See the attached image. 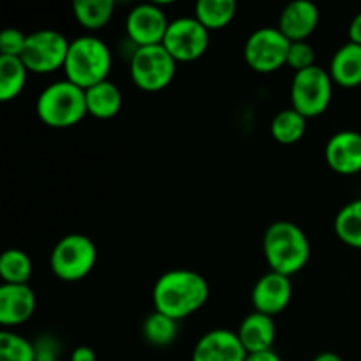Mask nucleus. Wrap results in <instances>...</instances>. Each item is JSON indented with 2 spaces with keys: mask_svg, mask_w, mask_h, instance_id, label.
Segmentation results:
<instances>
[{
  "mask_svg": "<svg viewBox=\"0 0 361 361\" xmlns=\"http://www.w3.org/2000/svg\"><path fill=\"white\" fill-rule=\"evenodd\" d=\"M28 69L20 56L0 55V101L16 99L27 83Z\"/></svg>",
  "mask_w": 361,
  "mask_h": 361,
  "instance_id": "obj_20",
  "label": "nucleus"
},
{
  "mask_svg": "<svg viewBox=\"0 0 361 361\" xmlns=\"http://www.w3.org/2000/svg\"><path fill=\"white\" fill-rule=\"evenodd\" d=\"M27 37L28 35H25L18 28H6L0 34V55L21 56L27 44Z\"/></svg>",
  "mask_w": 361,
  "mask_h": 361,
  "instance_id": "obj_29",
  "label": "nucleus"
},
{
  "mask_svg": "<svg viewBox=\"0 0 361 361\" xmlns=\"http://www.w3.org/2000/svg\"><path fill=\"white\" fill-rule=\"evenodd\" d=\"M335 233L345 245L361 249V197L338 212L335 217Z\"/></svg>",
  "mask_w": 361,
  "mask_h": 361,
  "instance_id": "obj_24",
  "label": "nucleus"
},
{
  "mask_svg": "<svg viewBox=\"0 0 361 361\" xmlns=\"http://www.w3.org/2000/svg\"><path fill=\"white\" fill-rule=\"evenodd\" d=\"M63 71L66 80L87 90L108 80L111 71V51L102 39L95 35H81L71 41Z\"/></svg>",
  "mask_w": 361,
  "mask_h": 361,
  "instance_id": "obj_3",
  "label": "nucleus"
},
{
  "mask_svg": "<svg viewBox=\"0 0 361 361\" xmlns=\"http://www.w3.org/2000/svg\"><path fill=\"white\" fill-rule=\"evenodd\" d=\"M69 46L71 42L63 34L51 28H42L28 34L20 59L27 66L28 73L49 74L66 66Z\"/></svg>",
  "mask_w": 361,
  "mask_h": 361,
  "instance_id": "obj_8",
  "label": "nucleus"
},
{
  "mask_svg": "<svg viewBox=\"0 0 361 361\" xmlns=\"http://www.w3.org/2000/svg\"><path fill=\"white\" fill-rule=\"evenodd\" d=\"M263 252L271 271L291 277L298 274L310 257V243L300 226L279 221L268 226L263 236Z\"/></svg>",
  "mask_w": 361,
  "mask_h": 361,
  "instance_id": "obj_2",
  "label": "nucleus"
},
{
  "mask_svg": "<svg viewBox=\"0 0 361 361\" xmlns=\"http://www.w3.org/2000/svg\"><path fill=\"white\" fill-rule=\"evenodd\" d=\"M32 270L30 257L23 250L9 249L0 257V277L4 284H28Z\"/></svg>",
  "mask_w": 361,
  "mask_h": 361,
  "instance_id": "obj_25",
  "label": "nucleus"
},
{
  "mask_svg": "<svg viewBox=\"0 0 361 361\" xmlns=\"http://www.w3.org/2000/svg\"><path fill=\"white\" fill-rule=\"evenodd\" d=\"M71 361H97V356H95V351L88 345H80L73 351L71 355Z\"/></svg>",
  "mask_w": 361,
  "mask_h": 361,
  "instance_id": "obj_31",
  "label": "nucleus"
},
{
  "mask_svg": "<svg viewBox=\"0 0 361 361\" xmlns=\"http://www.w3.org/2000/svg\"><path fill=\"white\" fill-rule=\"evenodd\" d=\"M349 41L361 46V13L356 14L349 25Z\"/></svg>",
  "mask_w": 361,
  "mask_h": 361,
  "instance_id": "obj_32",
  "label": "nucleus"
},
{
  "mask_svg": "<svg viewBox=\"0 0 361 361\" xmlns=\"http://www.w3.org/2000/svg\"><path fill=\"white\" fill-rule=\"evenodd\" d=\"M35 113L49 127L76 126L88 115L87 95L73 81H55L39 94Z\"/></svg>",
  "mask_w": 361,
  "mask_h": 361,
  "instance_id": "obj_4",
  "label": "nucleus"
},
{
  "mask_svg": "<svg viewBox=\"0 0 361 361\" xmlns=\"http://www.w3.org/2000/svg\"><path fill=\"white\" fill-rule=\"evenodd\" d=\"M291 41L279 30V27H261L249 35L245 42L247 63L257 73H274L288 63Z\"/></svg>",
  "mask_w": 361,
  "mask_h": 361,
  "instance_id": "obj_9",
  "label": "nucleus"
},
{
  "mask_svg": "<svg viewBox=\"0 0 361 361\" xmlns=\"http://www.w3.org/2000/svg\"><path fill=\"white\" fill-rule=\"evenodd\" d=\"M314 59H316V53H314V48L309 44V42L307 41L291 42L288 51V66H291L296 73L316 66V63H314Z\"/></svg>",
  "mask_w": 361,
  "mask_h": 361,
  "instance_id": "obj_28",
  "label": "nucleus"
},
{
  "mask_svg": "<svg viewBox=\"0 0 361 361\" xmlns=\"http://www.w3.org/2000/svg\"><path fill=\"white\" fill-rule=\"evenodd\" d=\"M35 312V295L28 284L0 286V324L6 328L27 323Z\"/></svg>",
  "mask_w": 361,
  "mask_h": 361,
  "instance_id": "obj_15",
  "label": "nucleus"
},
{
  "mask_svg": "<svg viewBox=\"0 0 361 361\" xmlns=\"http://www.w3.org/2000/svg\"><path fill=\"white\" fill-rule=\"evenodd\" d=\"M291 295L293 286L289 277L277 271H268L254 286L252 305L257 312L274 317L286 310L291 302Z\"/></svg>",
  "mask_w": 361,
  "mask_h": 361,
  "instance_id": "obj_12",
  "label": "nucleus"
},
{
  "mask_svg": "<svg viewBox=\"0 0 361 361\" xmlns=\"http://www.w3.org/2000/svg\"><path fill=\"white\" fill-rule=\"evenodd\" d=\"M330 76L344 88H355L361 85V46L345 42L335 51L330 62Z\"/></svg>",
  "mask_w": 361,
  "mask_h": 361,
  "instance_id": "obj_18",
  "label": "nucleus"
},
{
  "mask_svg": "<svg viewBox=\"0 0 361 361\" xmlns=\"http://www.w3.org/2000/svg\"><path fill=\"white\" fill-rule=\"evenodd\" d=\"M168 27V16L157 4H140L127 14V35L136 48L162 44Z\"/></svg>",
  "mask_w": 361,
  "mask_h": 361,
  "instance_id": "obj_11",
  "label": "nucleus"
},
{
  "mask_svg": "<svg viewBox=\"0 0 361 361\" xmlns=\"http://www.w3.org/2000/svg\"><path fill=\"white\" fill-rule=\"evenodd\" d=\"M88 115L99 120H109L122 108V92L113 81L106 80L85 90Z\"/></svg>",
  "mask_w": 361,
  "mask_h": 361,
  "instance_id": "obj_19",
  "label": "nucleus"
},
{
  "mask_svg": "<svg viewBox=\"0 0 361 361\" xmlns=\"http://www.w3.org/2000/svg\"><path fill=\"white\" fill-rule=\"evenodd\" d=\"M74 16L81 27L99 30L111 20L115 2L113 0H76L73 4Z\"/></svg>",
  "mask_w": 361,
  "mask_h": 361,
  "instance_id": "obj_23",
  "label": "nucleus"
},
{
  "mask_svg": "<svg viewBox=\"0 0 361 361\" xmlns=\"http://www.w3.org/2000/svg\"><path fill=\"white\" fill-rule=\"evenodd\" d=\"M176 334H178L176 321L168 317L166 314L157 312V310L152 312L143 323L145 341L150 345H155V348L169 345L176 338Z\"/></svg>",
  "mask_w": 361,
  "mask_h": 361,
  "instance_id": "obj_26",
  "label": "nucleus"
},
{
  "mask_svg": "<svg viewBox=\"0 0 361 361\" xmlns=\"http://www.w3.org/2000/svg\"><path fill=\"white\" fill-rule=\"evenodd\" d=\"M162 44L176 62H194L201 59L208 49L210 30L194 16L176 18L169 21Z\"/></svg>",
  "mask_w": 361,
  "mask_h": 361,
  "instance_id": "obj_10",
  "label": "nucleus"
},
{
  "mask_svg": "<svg viewBox=\"0 0 361 361\" xmlns=\"http://www.w3.org/2000/svg\"><path fill=\"white\" fill-rule=\"evenodd\" d=\"M176 73V60L164 44L141 46L130 56V78L145 92H159L169 87Z\"/></svg>",
  "mask_w": 361,
  "mask_h": 361,
  "instance_id": "obj_6",
  "label": "nucleus"
},
{
  "mask_svg": "<svg viewBox=\"0 0 361 361\" xmlns=\"http://www.w3.org/2000/svg\"><path fill=\"white\" fill-rule=\"evenodd\" d=\"M334 80L323 67L312 66L295 73L291 81V108L305 118L323 115L331 102Z\"/></svg>",
  "mask_w": 361,
  "mask_h": 361,
  "instance_id": "obj_7",
  "label": "nucleus"
},
{
  "mask_svg": "<svg viewBox=\"0 0 361 361\" xmlns=\"http://www.w3.org/2000/svg\"><path fill=\"white\" fill-rule=\"evenodd\" d=\"M210 288L197 271L169 270L154 286V305L157 312L180 321L196 314L207 303Z\"/></svg>",
  "mask_w": 361,
  "mask_h": 361,
  "instance_id": "obj_1",
  "label": "nucleus"
},
{
  "mask_svg": "<svg viewBox=\"0 0 361 361\" xmlns=\"http://www.w3.org/2000/svg\"><path fill=\"white\" fill-rule=\"evenodd\" d=\"M328 166L338 175H356L361 171V134L341 130L328 140L324 148Z\"/></svg>",
  "mask_w": 361,
  "mask_h": 361,
  "instance_id": "obj_14",
  "label": "nucleus"
},
{
  "mask_svg": "<svg viewBox=\"0 0 361 361\" xmlns=\"http://www.w3.org/2000/svg\"><path fill=\"white\" fill-rule=\"evenodd\" d=\"M0 361H35L32 342L13 331H0Z\"/></svg>",
  "mask_w": 361,
  "mask_h": 361,
  "instance_id": "obj_27",
  "label": "nucleus"
},
{
  "mask_svg": "<svg viewBox=\"0 0 361 361\" xmlns=\"http://www.w3.org/2000/svg\"><path fill=\"white\" fill-rule=\"evenodd\" d=\"M238 337L242 345L245 348L247 355L250 353L268 351L275 342V324L274 317L254 310L240 323Z\"/></svg>",
  "mask_w": 361,
  "mask_h": 361,
  "instance_id": "obj_17",
  "label": "nucleus"
},
{
  "mask_svg": "<svg viewBox=\"0 0 361 361\" xmlns=\"http://www.w3.org/2000/svg\"><path fill=\"white\" fill-rule=\"evenodd\" d=\"M97 249L88 236L73 233L56 242L49 256V268L59 279L67 282L87 277L95 267Z\"/></svg>",
  "mask_w": 361,
  "mask_h": 361,
  "instance_id": "obj_5",
  "label": "nucleus"
},
{
  "mask_svg": "<svg viewBox=\"0 0 361 361\" xmlns=\"http://www.w3.org/2000/svg\"><path fill=\"white\" fill-rule=\"evenodd\" d=\"M245 361H282V360H281V356L274 351V349H268V351L250 353V355H247Z\"/></svg>",
  "mask_w": 361,
  "mask_h": 361,
  "instance_id": "obj_33",
  "label": "nucleus"
},
{
  "mask_svg": "<svg viewBox=\"0 0 361 361\" xmlns=\"http://www.w3.org/2000/svg\"><path fill=\"white\" fill-rule=\"evenodd\" d=\"M247 351L238 334L229 330H212L197 341L192 361H245Z\"/></svg>",
  "mask_w": 361,
  "mask_h": 361,
  "instance_id": "obj_13",
  "label": "nucleus"
},
{
  "mask_svg": "<svg viewBox=\"0 0 361 361\" xmlns=\"http://www.w3.org/2000/svg\"><path fill=\"white\" fill-rule=\"evenodd\" d=\"M236 14L235 0H200L194 7V18L208 30H219L231 23Z\"/></svg>",
  "mask_w": 361,
  "mask_h": 361,
  "instance_id": "obj_21",
  "label": "nucleus"
},
{
  "mask_svg": "<svg viewBox=\"0 0 361 361\" xmlns=\"http://www.w3.org/2000/svg\"><path fill=\"white\" fill-rule=\"evenodd\" d=\"M34 349L35 361H59V342L53 337H39Z\"/></svg>",
  "mask_w": 361,
  "mask_h": 361,
  "instance_id": "obj_30",
  "label": "nucleus"
},
{
  "mask_svg": "<svg viewBox=\"0 0 361 361\" xmlns=\"http://www.w3.org/2000/svg\"><path fill=\"white\" fill-rule=\"evenodd\" d=\"M271 136L281 145H295L303 137L307 130V118L295 108L279 111L271 120Z\"/></svg>",
  "mask_w": 361,
  "mask_h": 361,
  "instance_id": "obj_22",
  "label": "nucleus"
},
{
  "mask_svg": "<svg viewBox=\"0 0 361 361\" xmlns=\"http://www.w3.org/2000/svg\"><path fill=\"white\" fill-rule=\"evenodd\" d=\"M314 361H344V360H342L337 353L324 351V353H321V355H317L316 358H314Z\"/></svg>",
  "mask_w": 361,
  "mask_h": 361,
  "instance_id": "obj_34",
  "label": "nucleus"
},
{
  "mask_svg": "<svg viewBox=\"0 0 361 361\" xmlns=\"http://www.w3.org/2000/svg\"><path fill=\"white\" fill-rule=\"evenodd\" d=\"M319 23V11L310 0H295L282 9L279 30L291 42L305 41Z\"/></svg>",
  "mask_w": 361,
  "mask_h": 361,
  "instance_id": "obj_16",
  "label": "nucleus"
}]
</instances>
